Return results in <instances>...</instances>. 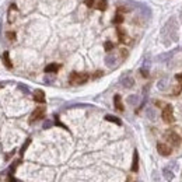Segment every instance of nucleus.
Returning <instances> with one entry per match:
<instances>
[{
	"label": "nucleus",
	"instance_id": "f03ea898",
	"mask_svg": "<svg viewBox=\"0 0 182 182\" xmlns=\"http://www.w3.org/2000/svg\"><path fill=\"white\" fill-rule=\"evenodd\" d=\"M87 80H88V74L87 73H79V71H73V73L70 74V77H69V81L73 86H81V84H84V83H87Z\"/></svg>",
	"mask_w": 182,
	"mask_h": 182
},
{
	"label": "nucleus",
	"instance_id": "4be33fe9",
	"mask_svg": "<svg viewBox=\"0 0 182 182\" xmlns=\"http://www.w3.org/2000/svg\"><path fill=\"white\" fill-rule=\"evenodd\" d=\"M137 102H139V95H129V97H127V104L136 105Z\"/></svg>",
	"mask_w": 182,
	"mask_h": 182
},
{
	"label": "nucleus",
	"instance_id": "dca6fc26",
	"mask_svg": "<svg viewBox=\"0 0 182 182\" xmlns=\"http://www.w3.org/2000/svg\"><path fill=\"white\" fill-rule=\"evenodd\" d=\"M60 69V65L58 63H50L45 67V73H56V71Z\"/></svg>",
	"mask_w": 182,
	"mask_h": 182
},
{
	"label": "nucleus",
	"instance_id": "5701e85b",
	"mask_svg": "<svg viewBox=\"0 0 182 182\" xmlns=\"http://www.w3.org/2000/svg\"><path fill=\"white\" fill-rule=\"evenodd\" d=\"M29 143H31V139H27V140H25V143H24V144H23L21 150H20V156H24V153H25L27 147H28V146H29Z\"/></svg>",
	"mask_w": 182,
	"mask_h": 182
},
{
	"label": "nucleus",
	"instance_id": "f704fd0d",
	"mask_svg": "<svg viewBox=\"0 0 182 182\" xmlns=\"http://www.w3.org/2000/svg\"><path fill=\"white\" fill-rule=\"evenodd\" d=\"M3 86H4V84H3V83H0V88H2V87H3Z\"/></svg>",
	"mask_w": 182,
	"mask_h": 182
},
{
	"label": "nucleus",
	"instance_id": "20e7f679",
	"mask_svg": "<svg viewBox=\"0 0 182 182\" xmlns=\"http://www.w3.org/2000/svg\"><path fill=\"white\" fill-rule=\"evenodd\" d=\"M150 66H151V60L148 56H146L144 60H143L142 67H140V73H142L143 77H148V74H150Z\"/></svg>",
	"mask_w": 182,
	"mask_h": 182
},
{
	"label": "nucleus",
	"instance_id": "ddd939ff",
	"mask_svg": "<svg viewBox=\"0 0 182 182\" xmlns=\"http://www.w3.org/2000/svg\"><path fill=\"white\" fill-rule=\"evenodd\" d=\"M132 171H133V172H137V171H139V153H137V150H135V153H133Z\"/></svg>",
	"mask_w": 182,
	"mask_h": 182
},
{
	"label": "nucleus",
	"instance_id": "c756f323",
	"mask_svg": "<svg viewBox=\"0 0 182 182\" xmlns=\"http://www.w3.org/2000/svg\"><path fill=\"white\" fill-rule=\"evenodd\" d=\"M18 87H20V88H21V91H23V92H25V94H28V92H29V88H28V87H25V86L20 84V86H18Z\"/></svg>",
	"mask_w": 182,
	"mask_h": 182
},
{
	"label": "nucleus",
	"instance_id": "473e14b6",
	"mask_svg": "<svg viewBox=\"0 0 182 182\" xmlns=\"http://www.w3.org/2000/svg\"><path fill=\"white\" fill-rule=\"evenodd\" d=\"M53 80H55V77H46V79H45V83H52Z\"/></svg>",
	"mask_w": 182,
	"mask_h": 182
},
{
	"label": "nucleus",
	"instance_id": "a211bd4d",
	"mask_svg": "<svg viewBox=\"0 0 182 182\" xmlns=\"http://www.w3.org/2000/svg\"><path fill=\"white\" fill-rule=\"evenodd\" d=\"M163 175H164V178H165L167 181H172V179H174V172H172L169 168H164L163 169Z\"/></svg>",
	"mask_w": 182,
	"mask_h": 182
},
{
	"label": "nucleus",
	"instance_id": "7c9ffc66",
	"mask_svg": "<svg viewBox=\"0 0 182 182\" xmlns=\"http://www.w3.org/2000/svg\"><path fill=\"white\" fill-rule=\"evenodd\" d=\"M86 6L87 7H94V0H86Z\"/></svg>",
	"mask_w": 182,
	"mask_h": 182
},
{
	"label": "nucleus",
	"instance_id": "39448f33",
	"mask_svg": "<svg viewBox=\"0 0 182 182\" xmlns=\"http://www.w3.org/2000/svg\"><path fill=\"white\" fill-rule=\"evenodd\" d=\"M165 137H167V140H168L172 146H178L181 143V137L178 136L174 130H168V132H167V135H165Z\"/></svg>",
	"mask_w": 182,
	"mask_h": 182
},
{
	"label": "nucleus",
	"instance_id": "aec40b11",
	"mask_svg": "<svg viewBox=\"0 0 182 182\" xmlns=\"http://www.w3.org/2000/svg\"><path fill=\"white\" fill-rule=\"evenodd\" d=\"M14 11H17V8H16V4H11V7H10V10H8V23H14Z\"/></svg>",
	"mask_w": 182,
	"mask_h": 182
},
{
	"label": "nucleus",
	"instance_id": "7ed1b4c3",
	"mask_svg": "<svg viewBox=\"0 0 182 182\" xmlns=\"http://www.w3.org/2000/svg\"><path fill=\"white\" fill-rule=\"evenodd\" d=\"M161 116H163V121L165 122V123H174V122H175V118H174V108H172L171 104H167V105L164 107Z\"/></svg>",
	"mask_w": 182,
	"mask_h": 182
},
{
	"label": "nucleus",
	"instance_id": "9d476101",
	"mask_svg": "<svg viewBox=\"0 0 182 182\" xmlns=\"http://www.w3.org/2000/svg\"><path fill=\"white\" fill-rule=\"evenodd\" d=\"M116 32H118V37H119V42H122V44L129 42V37H127L126 31H125L122 27H118V28H116Z\"/></svg>",
	"mask_w": 182,
	"mask_h": 182
},
{
	"label": "nucleus",
	"instance_id": "f8f14e48",
	"mask_svg": "<svg viewBox=\"0 0 182 182\" xmlns=\"http://www.w3.org/2000/svg\"><path fill=\"white\" fill-rule=\"evenodd\" d=\"M34 100L39 104H44L45 102V92L42 90H35L34 91Z\"/></svg>",
	"mask_w": 182,
	"mask_h": 182
},
{
	"label": "nucleus",
	"instance_id": "6ab92c4d",
	"mask_svg": "<svg viewBox=\"0 0 182 182\" xmlns=\"http://www.w3.org/2000/svg\"><path fill=\"white\" fill-rule=\"evenodd\" d=\"M95 7H97L98 10H101V11H105L107 7H108V2H107V0H98Z\"/></svg>",
	"mask_w": 182,
	"mask_h": 182
},
{
	"label": "nucleus",
	"instance_id": "a878e982",
	"mask_svg": "<svg viewBox=\"0 0 182 182\" xmlns=\"http://www.w3.org/2000/svg\"><path fill=\"white\" fill-rule=\"evenodd\" d=\"M146 114H147V116L151 119V121H154V119H156V111H153L151 108H148L147 111H146Z\"/></svg>",
	"mask_w": 182,
	"mask_h": 182
},
{
	"label": "nucleus",
	"instance_id": "412c9836",
	"mask_svg": "<svg viewBox=\"0 0 182 182\" xmlns=\"http://www.w3.org/2000/svg\"><path fill=\"white\" fill-rule=\"evenodd\" d=\"M167 86H168V79H163L159 81V84H157V87H159L160 91H164L167 88Z\"/></svg>",
	"mask_w": 182,
	"mask_h": 182
},
{
	"label": "nucleus",
	"instance_id": "1a4fd4ad",
	"mask_svg": "<svg viewBox=\"0 0 182 182\" xmlns=\"http://www.w3.org/2000/svg\"><path fill=\"white\" fill-rule=\"evenodd\" d=\"M178 49H172V50H168V52H165V53H161V55H159L156 58V60L157 62H168L169 59L174 56V53L177 52Z\"/></svg>",
	"mask_w": 182,
	"mask_h": 182
},
{
	"label": "nucleus",
	"instance_id": "c85d7f7f",
	"mask_svg": "<svg viewBox=\"0 0 182 182\" xmlns=\"http://www.w3.org/2000/svg\"><path fill=\"white\" fill-rule=\"evenodd\" d=\"M52 125H53L52 121H45V123H44V129H49Z\"/></svg>",
	"mask_w": 182,
	"mask_h": 182
},
{
	"label": "nucleus",
	"instance_id": "f3484780",
	"mask_svg": "<svg viewBox=\"0 0 182 182\" xmlns=\"http://www.w3.org/2000/svg\"><path fill=\"white\" fill-rule=\"evenodd\" d=\"M105 121L112 122V123H116V125H119V126L122 125V121H121V119H119L118 116H114V115H105Z\"/></svg>",
	"mask_w": 182,
	"mask_h": 182
},
{
	"label": "nucleus",
	"instance_id": "0eeeda50",
	"mask_svg": "<svg viewBox=\"0 0 182 182\" xmlns=\"http://www.w3.org/2000/svg\"><path fill=\"white\" fill-rule=\"evenodd\" d=\"M157 151L160 153V156L167 157L172 153V148L169 147L168 144H165V143H159V144H157Z\"/></svg>",
	"mask_w": 182,
	"mask_h": 182
},
{
	"label": "nucleus",
	"instance_id": "393cba45",
	"mask_svg": "<svg viewBox=\"0 0 182 182\" xmlns=\"http://www.w3.org/2000/svg\"><path fill=\"white\" fill-rule=\"evenodd\" d=\"M122 21H123V16H122V14H116L115 16V18H114V24H116V25H119V24H121Z\"/></svg>",
	"mask_w": 182,
	"mask_h": 182
},
{
	"label": "nucleus",
	"instance_id": "b1692460",
	"mask_svg": "<svg viewBox=\"0 0 182 182\" xmlns=\"http://www.w3.org/2000/svg\"><path fill=\"white\" fill-rule=\"evenodd\" d=\"M104 49H105L107 52H111V50L114 49V44H112L111 41H107V42L104 44Z\"/></svg>",
	"mask_w": 182,
	"mask_h": 182
},
{
	"label": "nucleus",
	"instance_id": "4468645a",
	"mask_svg": "<svg viewBox=\"0 0 182 182\" xmlns=\"http://www.w3.org/2000/svg\"><path fill=\"white\" fill-rule=\"evenodd\" d=\"M2 59H3V63L6 65V67H7V69H13V65H11L10 56H8V52H7V50H4V52H3Z\"/></svg>",
	"mask_w": 182,
	"mask_h": 182
},
{
	"label": "nucleus",
	"instance_id": "2f4dec72",
	"mask_svg": "<svg viewBox=\"0 0 182 182\" xmlns=\"http://www.w3.org/2000/svg\"><path fill=\"white\" fill-rule=\"evenodd\" d=\"M102 76V71H95V74H94V79H98V77H101Z\"/></svg>",
	"mask_w": 182,
	"mask_h": 182
},
{
	"label": "nucleus",
	"instance_id": "6e6552de",
	"mask_svg": "<svg viewBox=\"0 0 182 182\" xmlns=\"http://www.w3.org/2000/svg\"><path fill=\"white\" fill-rule=\"evenodd\" d=\"M44 115H45V108H44V107H38V108L35 109L34 112H32L31 118H29V122H31V123H34L35 121H38V119L44 118Z\"/></svg>",
	"mask_w": 182,
	"mask_h": 182
},
{
	"label": "nucleus",
	"instance_id": "423d86ee",
	"mask_svg": "<svg viewBox=\"0 0 182 182\" xmlns=\"http://www.w3.org/2000/svg\"><path fill=\"white\" fill-rule=\"evenodd\" d=\"M121 84H122V87H125V88H132L133 86H135V80H133V77L129 76V74H123V76L121 77Z\"/></svg>",
	"mask_w": 182,
	"mask_h": 182
},
{
	"label": "nucleus",
	"instance_id": "cd10ccee",
	"mask_svg": "<svg viewBox=\"0 0 182 182\" xmlns=\"http://www.w3.org/2000/svg\"><path fill=\"white\" fill-rule=\"evenodd\" d=\"M6 35H7V38H8L10 41H14V39H16V32H7Z\"/></svg>",
	"mask_w": 182,
	"mask_h": 182
},
{
	"label": "nucleus",
	"instance_id": "72a5a7b5",
	"mask_svg": "<svg viewBox=\"0 0 182 182\" xmlns=\"http://www.w3.org/2000/svg\"><path fill=\"white\" fill-rule=\"evenodd\" d=\"M175 77H177V80H178V81H181V83H182V73L177 74V76H175Z\"/></svg>",
	"mask_w": 182,
	"mask_h": 182
},
{
	"label": "nucleus",
	"instance_id": "bb28decb",
	"mask_svg": "<svg viewBox=\"0 0 182 182\" xmlns=\"http://www.w3.org/2000/svg\"><path fill=\"white\" fill-rule=\"evenodd\" d=\"M181 91H182V84H178L177 87L174 88V92H172V95H178V94H181Z\"/></svg>",
	"mask_w": 182,
	"mask_h": 182
},
{
	"label": "nucleus",
	"instance_id": "2eb2a0df",
	"mask_svg": "<svg viewBox=\"0 0 182 182\" xmlns=\"http://www.w3.org/2000/svg\"><path fill=\"white\" fill-rule=\"evenodd\" d=\"M114 104H115V108L118 109V111H123V105H122V98H121V95L119 94H116L115 97H114Z\"/></svg>",
	"mask_w": 182,
	"mask_h": 182
},
{
	"label": "nucleus",
	"instance_id": "f257e3e1",
	"mask_svg": "<svg viewBox=\"0 0 182 182\" xmlns=\"http://www.w3.org/2000/svg\"><path fill=\"white\" fill-rule=\"evenodd\" d=\"M161 35H163L165 45L178 41V20L175 17H171L165 23V25L163 27V31H161Z\"/></svg>",
	"mask_w": 182,
	"mask_h": 182
},
{
	"label": "nucleus",
	"instance_id": "c9c22d12",
	"mask_svg": "<svg viewBox=\"0 0 182 182\" xmlns=\"http://www.w3.org/2000/svg\"><path fill=\"white\" fill-rule=\"evenodd\" d=\"M127 182H132V181H130V179H129V181H127Z\"/></svg>",
	"mask_w": 182,
	"mask_h": 182
},
{
	"label": "nucleus",
	"instance_id": "9b49d317",
	"mask_svg": "<svg viewBox=\"0 0 182 182\" xmlns=\"http://www.w3.org/2000/svg\"><path fill=\"white\" fill-rule=\"evenodd\" d=\"M116 62H118V58H116V55H114V53H108L105 56V65L108 67H115Z\"/></svg>",
	"mask_w": 182,
	"mask_h": 182
}]
</instances>
